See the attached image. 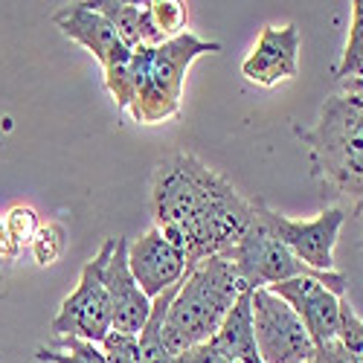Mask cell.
Here are the masks:
<instances>
[{"label":"cell","mask_w":363,"mask_h":363,"mask_svg":"<svg viewBox=\"0 0 363 363\" xmlns=\"http://www.w3.org/2000/svg\"><path fill=\"white\" fill-rule=\"evenodd\" d=\"M148 209L155 227L186 256L189 267L235 247L256 218V201L189 151L157 160L148 180Z\"/></svg>","instance_id":"6da1fadb"},{"label":"cell","mask_w":363,"mask_h":363,"mask_svg":"<svg viewBox=\"0 0 363 363\" xmlns=\"http://www.w3.org/2000/svg\"><path fill=\"white\" fill-rule=\"evenodd\" d=\"M308 145L311 174L323 189L352 201V216H363V96L331 94L320 105L314 125H294Z\"/></svg>","instance_id":"7a4b0ae2"},{"label":"cell","mask_w":363,"mask_h":363,"mask_svg":"<svg viewBox=\"0 0 363 363\" xmlns=\"http://www.w3.org/2000/svg\"><path fill=\"white\" fill-rule=\"evenodd\" d=\"M241 291L247 288L241 285L233 262L224 253L186 267V277L180 279V288L166 314V349L177 357L198 343H206L235 306Z\"/></svg>","instance_id":"3957f363"},{"label":"cell","mask_w":363,"mask_h":363,"mask_svg":"<svg viewBox=\"0 0 363 363\" xmlns=\"http://www.w3.org/2000/svg\"><path fill=\"white\" fill-rule=\"evenodd\" d=\"M206 52H221V44L198 38L189 29L160 47L131 50V73H134L137 94L128 113L140 125H160L180 116L186 73L195 58Z\"/></svg>","instance_id":"277c9868"},{"label":"cell","mask_w":363,"mask_h":363,"mask_svg":"<svg viewBox=\"0 0 363 363\" xmlns=\"http://www.w3.org/2000/svg\"><path fill=\"white\" fill-rule=\"evenodd\" d=\"M116 247V238H105L99 253L84 262L76 288L62 299L58 314L50 323L55 337H73L99 346L111 331V299L105 288V267Z\"/></svg>","instance_id":"5b68a950"},{"label":"cell","mask_w":363,"mask_h":363,"mask_svg":"<svg viewBox=\"0 0 363 363\" xmlns=\"http://www.w3.org/2000/svg\"><path fill=\"white\" fill-rule=\"evenodd\" d=\"M224 256L233 262L241 285L247 291L270 288V285L294 279V277H320V270H311L308 264H302L282 245L277 233L259 218V213H256L253 224L245 230V235L235 241V247H230Z\"/></svg>","instance_id":"8992f818"},{"label":"cell","mask_w":363,"mask_h":363,"mask_svg":"<svg viewBox=\"0 0 363 363\" xmlns=\"http://www.w3.org/2000/svg\"><path fill=\"white\" fill-rule=\"evenodd\" d=\"M256 213L302 264H308L311 270H320V274L337 270L335 247H337V235L349 218L346 209L328 206L311 221H294V218L277 213V209H270L264 201H256Z\"/></svg>","instance_id":"52a82bcc"},{"label":"cell","mask_w":363,"mask_h":363,"mask_svg":"<svg viewBox=\"0 0 363 363\" xmlns=\"http://www.w3.org/2000/svg\"><path fill=\"white\" fill-rule=\"evenodd\" d=\"M253 335L262 363H311L314 343L296 311L267 288L253 291Z\"/></svg>","instance_id":"ba28073f"},{"label":"cell","mask_w":363,"mask_h":363,"mask_svg":"<svg viewBox=\"0 0 363 363\" xmlns=\"http://www.w3.org/2000/svg\"><path fill=\"white\" fill-rule=\"evenodd\" d=\"M128 267L137 285L148 299H157L163 291L186 277V256L163 238L157 227H151L140 238L128 241Z\"/></svg>","instance_id":"9c48e42d"},{"label":"cell","mask_w":363,"mask_h":363,"mask_svg":"<svg viewBox=\"0 0 363 363\" xmlns=\"http://www.w3.org/2000/svg\"><path fill=\"white\" fill-rule=\"evenodd\" d=\"M299 44L302 35L294 23L264 26L259 33L256 47L241 65V76L262 87H277L299 73Z\"/></svg>","instance_id":"30bf717a"},{"label":"cell","mask_w":363,"mask_h":363,"mask_svg":"<svg viewBox=\"0 0 363 363\" xmlns=\"http://www.w3.org/2000/svg\"><path fill=\"white\" fill-rule=\"evenodd\" d=\"M105 288L111 299V331H123V335L137 337L151 314V299L143 294V288L131 277L125 235H116V247L105 267Z\"/></svg>","instance_id":"8fae6325"},{"label":"cell","mask_w":363,"mask_h":363,"mask_svg":"<svg viewBox=\"0 0 363 363\" xmlns=\"http://www.w3.org/2000/svg\"><path fill=\"white\" fill-rule=\"evenodd\" d=\"M52 23L62 29V35L94 52V58L102 65V70H111L116 65H125L131 58V50L119 41L113 26L90 6V4H70L65 9L52 12Z\"/></svg>","instance_id":"7c38bea8"},{"label":"cell","mask_w":363,"mask_h":363,"mask_svg":"<svg viewBox=\"0 0 363 363\" xmlns=\"http://www.w3.org/2000/svg\"><path fill=\"white\" fill-rule=\"evenodd\" d=\"M209 343L233 363H262L253 335V291H241V296L235 299V306L230 308L218 331L209 337Z\"/></svg>","instance_id":"4fadbf2b"},{"label":"cell","mask_w":363,"mask_h":363,"mask_svg":"<svg viewBox=\"0 0 363 363\" xmlns=\"http://www.w3.org/2000/svg\"><path fill=\"white\" fill-rule=\"evenodd\" d=\"M90 6L113 26V33L128 50L140 47V21H143L140 4H128V0H90Z\"/></svg>","instance_id":"5bb4252c"},{"label":"cell","mask_w":363,"mask_h":363,"mask_svg":"<svg viewBox=\"0 0 363 363\" xmlns=\"http://www.w3.org/2000/svg\"><path fill=\"white\" fill-rule=\"evenodd\" d=\"M337 82H357L363 79V0L352 4V23H349V38L340 62L335 67Z\"/></svg>","instance_id":"9a60e30c"},{"label":"cell","mask_w":363,"mask_h":363,"mask_svg":"<svg viewBox=\"0 0 363 363\" xmlns=\"http://www.w3.org/2000/svg\"><path fill=\"white\" fill-rule=\"evenodd\" d=\"M145 15L160 44L186 33V4L180 0H148Z\"/></svg>","instance_id":"2e32d148"},{"label":"cell","mask_w":363,"mask_h":363,"mask_svg":"<svg viewBox=\"0 0 363 363\" xmlns=\"http://www.w3.org/2000/svg\"><path fill=\"white\" fill-rule=\"evenodd\" d=\"M38 363H105V354L99 346L73 340V337H55L52 346H38L35 349Z\"/></svg>","instance_id":"e0dca14e"},{"label":"cell","mask_w":363,"mask_h":363,"mask_svg":"<svg viewBox=\"0 0 363 363\" xmlns=\"http://www.w3.org/2000/svg\"><path fill=\"white\" fill-rule=\"evenodd\" d=\"M65 247H67L65 227H62V224H55V221L41 224V227H38V233H35V238L29 241V250H33V259H35V264H41V267L55 264L58 259H62Z\"/></svg>","instance_id":"ac0fdd59"},{"label":"cell","mask_w":363,"mask_h":363,"mask_svg":"<svg viewBox=\"0 0 363 363\" xmlns=\"http://www.w3.org/2000/svg\"><path fill=\"white\" fill-rule=\"evenodd\" d=\"M105 87H108V94L113 96L119 113H128V108L134 102V94H137L134 73H131V58L125 65H116V67L105 70Z\"/></svg>","instance_id":"d6986e66"},{"label":"cell","mask_w":363,"mask_h":363,"mask_svg":"<svg viewBox=\"0 0 363 363\" xmlns=\"http://www.w3.org/2000/svg\"><path fill=\"white\" fill-rule=\"evenodd\" d=\"M337 340L357 357V363H363V320L357 317V311L352 308V302L343 296L340 302V335Z\"/></svg>","instance_id":"ffe728a7"},{"label":"cell","mask_w":363,"mask_h":363,"mask_svg":"<svg viewBox=\"0 0 363 363\" xmlns=\"http://www.w3.org/2000/svg\"><path fill=\"white\" fill-rule=\"evenodd\" d=\"M4 221H6V230H9V235H12V241L18 247H23V245H29V241L35 238V233H38V213L33 206H12L9 213L4 216Z\"/></svg>","instance_id":"44dd1931"},{"label":"cell","mask_w":363,"mask_h":363,"mask_svg":"<svg viewBox=\"0 0 363 363\" xmlns=\"http://www.w3.org/2000/svg\"><path fill=\"white\" fill-rule=\"evenodd\" d=\"M99 352L105 354V363H140L137 337L123 335V331H108V337L99 343Z\"/></svg>","instance_id":"7402d4cb"},{"label":"cell","mask_w":363,"mask_h":363,"mask_svg":"<svg viewBox=\"0 0 363 363\" xmlns=\"http://www.w3.org/2000/svg\"><path fill=\"white\" fill-rule=\"evenodd\" d=\"M174 363H233L230 357H224L213 343H198V346H192V349H186L184 354H177L174 357Z\"/></svg>","instance_id":"603a6c76"},{"label":"cell","mask_w":363,"mask_h":363,"mask_svg":"<svg viewBox=\"0 0 363 363\" xmlns=\"http://www.w3.org/2000/svg\"><path fill=\"white\" fill-rule=\"evenodd\" d=\"M311 363H357V357L340 340H331V343H325V346H320L314 352V360Z\"/></svg>","instance_id":"cb8c5ba5"},{"label":"cell","mask_w":363,"mask_h":363,"mask_svg":"<svg viewBox=\"0 0 363 363\" xmlns=\"http://www.w3.org/2000/svg\"><path fill=\"white\" fill-rule=\"evenodd\" d=\"M18 253H21V247L12 241V235L6 230V221H4V216H0V262H15Z\"/></svg>","instance_id":"d4e9b609"},{"label":"cell","mask_w":363,"mask_h":363,"mask_svg":"<svg viewBox=\"0 0 363 363\" xmlns=\"http://www.w3.org/2000/svg\"><path fill=\"white\" fill-rule=\"evenodd\" d=\"M343 90H346V94L363 96V79H357V82H343Z\"/></svg>","instance_id":"484cf974"}]
</instances>
